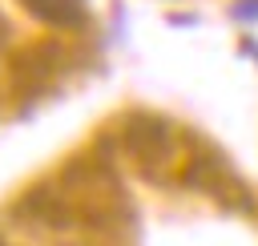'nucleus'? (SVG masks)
I'll return each mask as SVG.
<instances>
[{
    "mask_svg": "<svg viewBox=\"0 0 258 246\" xmlns=\"http://www.w3.org/2000/svg\"><path fill=\"white\" fill-rule=\"evenodd\" d=\"M32 8L48 20H77L81 16V0H32Z\"/></svg>",
    "mask_w": 258,
    "mask_h": 246,
    "instance_id": "1",
    "label": "nucleus"
}]
</instances>
